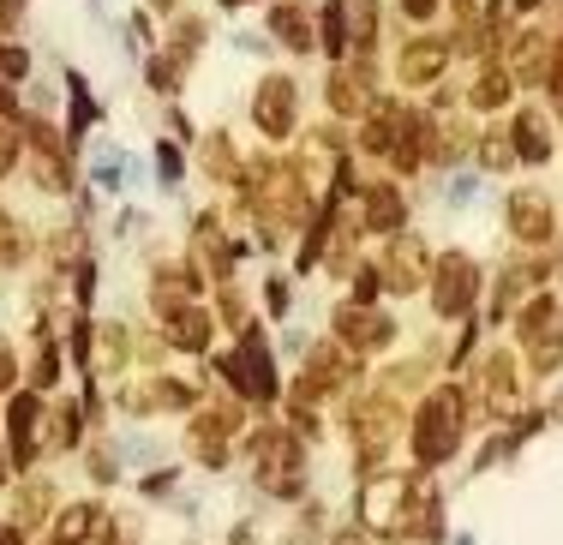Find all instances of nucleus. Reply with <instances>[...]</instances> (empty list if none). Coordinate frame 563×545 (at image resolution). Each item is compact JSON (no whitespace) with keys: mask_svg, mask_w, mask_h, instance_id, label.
Here are the masks:
<instances>
[{"mask_svg":"<svg viewBox=\"0 0 563 545\" xmlns=\"http://www.w3.org/2000/svg\"><path fill=\"white\" fill-rule=\"evenodd\" d=\"M462 426H468V408H462V396H456V390L426 396L420 426H414V450H420V462H426V468L450 462V456H456V444H462Z\"/></svg>","mask_w":563,"mask_h":545,"instance_id":"1","label":"nucleus"},{"mask_svg":"<svg viewBox=\"0 0 563 545\" xmlns=\"http://www.w3.org/2000/svg\"><path fill=\"white\" fill-rule=\"evenodd\" d=\"M408 498H414V480H402V474H384L378 486H366V522L378 528V534H402V528H414V516H408Z\"/></svg>","mask_w":563,"mask_h":545,"instance_id":"2","label":"nucleus"},{"mask_svg":"<svg viewBox=\"0 0 563 545\" xmlns=\"http://www.w3.org/2000/svg\"><path fill=\"white\" fill-rule=\"evenodd\" d=\"M252 120H258V132H270V138H288L294 132V120H300V90H294V78H264L258 84V102H252Z\"/></svg>","mask_w":563,"mask_h":545,"instance_id":"3","label":"nucleus"},{"mask_svg":"<svg viewBox=\"0 0 563 545\" xmlns=\"http://www.w3.org/2000/svg\"><path fill=\"white\" fill-rule=\"evenodd\" d=\"M474 288H480V270L462 258V252H450L444 264H438V282H432V300H438V312L444 318H462L468 306H474Z\"/></svg>","mask_w":563,"mask_h":545,"instance_id":"4","label":"nucleus"},{"mask_svg":"<svg viewBox=\"0 0 563 545\" xmlns=\"http://www.w3.org/2000/svg\"><path fill=\"white\" fill-rule=\"evenodd\" d=\"M222 372H228V378H234V390H240V396H252V402H270V396H276L270 354H264V342H258V336H246V342H240V354H234Z\"/></svg>","mask_w":563,"mask_h":545,"instance_id":"5","label":"nucleus"},{"mask_svg":"<svg viewBox=\"0 0 563 545\" xmlns=\"http://www.w3.org/2000/svg\"><path fill=\"white\" fill-rule=\"evenodd\" d=\"M384 264H390V270H384V288H396V294H408V288L426 282V270H420V264H426V246H420L414 234H396L390 252H384Z\"/></svg>","mask_w":563,"mask_h":545,"instance_id":"6","label":"nucleus"},{"mask_svg":"<svg viewBox=\"0 0 563 545\" xmlns=\"http://www.w3.org/2000/svg\"><path fill=\"white\" fill-rule=\"evenodd\" d=\"M336 336H342L348 348H384V342H390V318H378V312H366V306H342V312H336Z\"/></svg>","mask_w":563,"mask_h":545,"instance_id":"7","label":"nucleus"},{"mask_svg":"<svg viewBox=\"0 0 563 545\" xmlns=\"http://www.w3.org/2000/svg\"><path fill=\"white\" fill-rule=\"evenodd\" d=\"M444 60H450L444 42H408V48H402V78H408V84H438Z\"/></svg>","mask_w":563,"mask_h":545,"instance_id":"8","label":"nucleus"},{"mask_svg":"<svg viewBox=\"0 0 563 545\" xmlns=\"http://www.w3.org/2000/svg\"><path fill=\"white\" fill-rule=\"evenodd\" d=\"M510 228H516L522 240H546V234H552V210H546V198H540V192L510 198Z\"/></svg>","mask_w":563,"mask_h":545,"instance_id":"9","label":"nucleus"},{"mask_svg":"<svg viewBox=\"0 0 563 545\" xmlns=\"http://www.w3.org/2000/svg\"><path fill=\"white\" fill-rule=\"evenodd\" d=\"M510 144H516L522 162H546V156H552V132H546L540 114H522V120L510 126Z\"/></svg>","mask_w":563,"mask_h":545,"instance_id":"10","label":"nucleus"},{"mask_svg":"<svg viewBox=\"0 0 563 545\" xmlns=\"http://www.w3.org/2000/svg\"><path fill=\"white\" fill-rule=\"evenodd\" d=\"M366 228H378V234H396V228H402V198H396V186H372V192H366Z\"/></svg>","mask_w":563,"mask_h":545,"instance_id":"11","label":"nucleus"},{"mask_svg":"<svg viewBox=\"0 0 563 545\" xmlns=\"http://www.w3.org/2000/svg\"><path fill=\"white\" fill-rule=\"evenodd\" d=\"M270 30H276V36H282V42H288L294 54H306V48H312V30H306V6H276V12H270Z\"/></svg>","mask_w":563,"mask_h":545,"instance_id":"12","label":"nucleus"},{"mask_svg":"<svg viewBox=\"0 0 563 545\" xmlns=\"http://www.w3.org/2000/svg\"><path fill=\"white\" fill-rule=\"evenodd\" d=\"M168 336H174L180 348H204V342H210V318L192 312V306H174V312H168Z\"/></svg>","mask_w":563,"mask_h":545,"instance_id":"13","label":"nucleus"},{"mask_svg":"<svg viewBox=\"0 0 563 545\" xmlns=\"http://www.w3.org/2000/svg\"><path fill=\"white\" fill-rule=\"evenodd\" d=\"M324 96H330L336 114H360V108H366V84H360L354 72H330V90H324Z\"/></svg>","mask_w":563,"mask_h":545,"instance_id":"14","label":"nucleus"},{"mask_svg":"<svg viewBox=\"0 0 563 545\" xmlns=\"http://www.w3.org/2000/svg\"><path fill=\"white\" fill-rule=\"evenodd\" d=\"M36 396H18L12 402V450H18V462H30V426H36Z\"/></svg>","mask_w":563,"mask_h":545,"instance_id":"15","label":"nucleus"},{"mask_svg":"<svg viewBox=\"0 0 563 545\" xmlns=\"http://www.w3.org/2000/svg\"><path fill=\"white\" fill-rule=\"evenodd\" d=\"M468 102H474V108H498V102H510V78H504V72H486V78L468 90Z\"/></svg>","mask_w":563,"mask_h":545,"instance_id":"16","label":"nucleus"},{"mask_svg":"<svg viewBox=\"0 0 563 545\" xmlns=\"http://www.w3.org/2000/svg\"><path fill=\"white\" fill-rule=\"evenodd\" d=\"M228 162H234V144H228V132H216V138L204 144V168H210L216 180H228V174H234Z\"/></svg>","mask_w":563,"mask_h":545,"instance_id":"17","label":"nucleus"},{"mask_svg":"<svg viewBox=\"0 0 563 545\" xmlns=\"http://www.w3.org/2000/svg\"><path fill=\"white\" fill-rule=\"evenodd\" d=\"M510 150H516V144H504V138H486V144H480L486 168H504V162H510Z\"/></svg>","mask_w":563,"mask_h":545,"instance_id":"18","label":"nucleus"},{"mask_svg":"<svg viewBox=\"0 0 563 545\" xmlns=\"http://www.w3.org/2000/svg\"><path fill=\"white\" fill-rule=\"evenodd\" d=\"M24 48H0V78H24Z\"/></svg>","mask_w":563,"mask_h":545,"instance_id":"19","label":"nucleus"},{"mask_svg":"<svg viewBox=\"0 0 563 545\" xmlns=\"http://www.w3.org/2000/svg\"><path fill=\"white\" fill-rule=\"evenodd\" d=\"M12 162H18V132L0 126V174H12Z\"/></svg>","mask_w":563,"mask_h":545,"instance_id":"20","label":"nucleus"},{"mask_svg":"<svg viewBox=\"0 0 563 545\" xmlns=\"http://www.w3.org/2000/svg\"><path fill=\"white\" fill-rule=\"evenodd\" d=\"M402 6H408V18H432L438 12V0H402Z\"/></svg>","mask_w":563,"mask_h":545,"instance_id":"21","label":"nucleus"},{"mask_svg":"<svg viewBox=\"0 0 563 545\" xmlns=\"http://www.w3.org/2000/svg\"><path fill=\"white\" fill-rule=\"evenodd\" d=\"M12 384V354H6V342H0V390Z\"/></svg>","mask_w":563,"mask_h":545,"instance_id":"22","label":"nucleus"},{"mask_svg":"<svg viewBox=\"0 0 563 545\" xmlns=\"http://www.w3.org/2000/svg\"><path fill=\"white\" fill-rule=\"evenodd\" d=\"M558 108H563V78H558Z\"/></svg>","mask_w":563,"mask_h":545,"instance_id":"23","label":"nucleus"},{"mask_svg":"<svg viewBox=\"0 0 563 545\" xmlns=\"http://www.w3.org/2000/svg\"><path fill=\"white\" fill-rule=\"evenodd\" d=\"M0 480H6V456H0Z\"/></svg>","mask_w":563,"mask_h":545,"instance_id":"24","label":"nucleus"},{"mask_svg":"<svg viewBox=\"0 0 563 545\" xmlns=\"http://www.w3.org/2000/svg\"><path fill=\"white\" fill-rule=\"evenodd\" d=\"M336 545H360V540H336Z\"/></svg>","mask_w":563,"mask_h":545,"instance_id":"25","label":"nucleus"},{"mask_svg":"<svg viewBox=\"0 0 563 545\" xmlns=\"http://www.w3.org/2000/svg\"><path fill=\"white\" fill-rule=\"evenodd\" d=\"M228 6H246V0H228Z\"/></svg>","mask_w":563,"mask_h":545,"instance_id":"26","label":"nucleus"}]
</instances>
